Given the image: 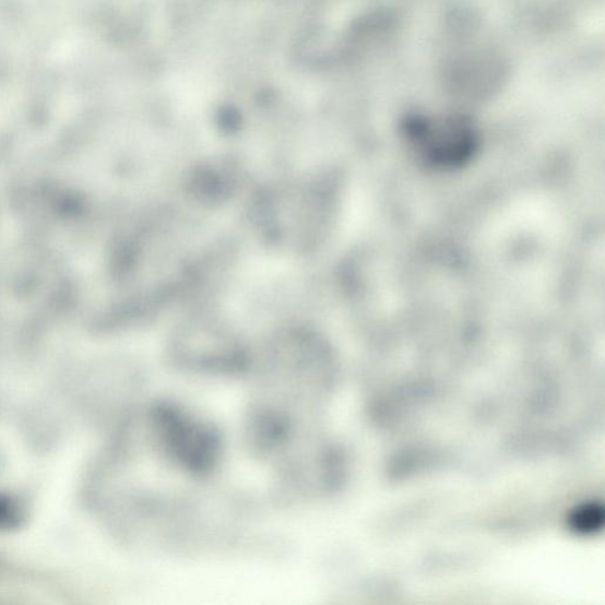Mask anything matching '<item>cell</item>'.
I'll list each match as a JSON object with an SVG mask.
<instances>
[{
	"instance_id": "cell-2",
	"label": "cell",
	"mask_w": 605,
	"mask_h": 605,
	"mask_svg": "<svg viewBox=\"0 0 605 605\" xmlns=\"http://www.w3.org/2000/svg\"><path fill=\"white\" fill-rule=\"evenodd\" d=\"M146 430L152 452L186 477L204 479L221 464L220 429L176 402H154L146 414Z\"/></svg>"
},
{
	"instance_id": "cell-3",
	"label": "cell",
	"mask_w": 605,
	"mask_h": 605,
	"mask_svg": "<svg viewBox=\"0 0 605 605\" xmlns=\"http://www.w3.org/2000/svg\"><path fill=\"white\" fill-rule=\"evenodd\" d=\"M406 142L420 165L437 171H453L473 162L481 139L464 119H419L406 127Z\"/></svg>"
},
{
	"instance_id": "cell-1",
	"label": "cell",
	"mask_w": 605,
	"mask_h": 605,
	"mask_svg": "<svg viewBox=\"0 0 605 605\" xmlns=\"http://www.w3.org/2000/svg\"><path fill=\"white\" fill-rule=\"evenodd\" d=\"M329 355L310 337L280 342L259 369L256 402L298 420L300 413H312L329 384Z\"/></svg>"
}]
</instances>
